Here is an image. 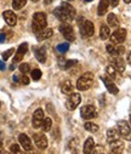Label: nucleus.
<instances>
[{"label":"nucleus","mask_w":131,"mask_h":154,"mask_svg":"<svg viewBox=\"0 0 131 154\" xmlns=\"http://www.w3.org/2000/svg\"><path fill=\"white\" fill-rule=\"evenodd\" d=\"M54 14L61 21H72L75 17V10H74V8L70 4L66 3V2L62 3L61 6H58L57 9H55Z\"/></svg>","instance_id":"nucleus-1"},{"label":"nucleus","mask_w":131,"mask_h":154,"mask_svg":"<svg viewBox=\"0 0 131 154\" xmlns=\"http://www.w3.org/2000/svg\"><path fill=\"white\" fill-rule=\"evenodd\" d=\"M48 26V21H46V15L44 12H36L33 16V23H32V29L35 34H38L39 32H41L42 29H45Z\"/></svg>","instance_id":"nucleus-2"},{"label":"nucleus","mask_w":131,"mask_h":154,"mask_svg":"<svg viewBox=\"0 0 131 154\" xmlns=\"http://www.w3.org/2000/svg\"><path fill=\"white\" fill-rule=\"evenodd\" d=\"M94 84V74L92 73H84L76 82V89L80 91L89 90Z\"/></svg>","instance_id":"nucleus-3"},{"label":"nucleus","mask_w":131,"mask_h":154,"mask_svg":"<svg viewBox=\"0 0 131 154\" xmlns=\"http://www.w3.org/2000/svg\"><path fill=\"white\" fill-rule=\"evenodd\" d=\"M117 128L120 136H123L125 140L131 141V126L126 120H119L117 124Z\"/></svg>","instance_id":"nucleus-4"},{"label":"nucleus","mask_w":131,"mask_h":154,"mask_svg":"<svg viewBox=\"0 0 131 154\" xmlns=\"http://www.w3.org/2000/svg\"><path fill=\"white\" fill-rule=\"evenodd\" d=\"M79 27H80V30H81V34L84 36H92L94 33H95V27H94V23L91 21H86V20H81L80 18V22H79Z\"/></svg>","instance_id":"nucleus-5"},{"label":"nucleus","mask_w":131,"mask_h":154,"mask_svg":"<svg viewBox=\"0 0 131 154\" xmlns=\"http://www.w3.org/2000/svg\"><path fill=\"white\" fill-rule=\"evenodd\" d=\"M126 39V30L120 28V29H117L115 32H113V34L111 35V42L112 44L114 45H119V44H123Z\"/></svg>","instance_id":"nucleus-6"},{"label":"nucleus","mask_w":131,"mask_h":154,"mask_svg":"<svg viewBox=\"0 0 131 154\" xmlns=\"http://www.w3.org/2000/svg\"><path fill=\"white\" fill-rule=\"evenodd\" d=\"M60 30H61V33L64 36L66 40H68V42H74L75 40V34H74V30H73V28H72L70 24L62 23L60 26Z\"/></svg>","instance_id":"nucleus-7"},{"label":"nucleus","mask_w":131,"mask_h":154,"mask_svg":"<svg viewBox=\"0 0 131 154\" xmlns=\"http://www.w3.org/2000/svg\"><path fill=\"white\" fill-rule=\"evenodd\" d=\"M81 102V96L76 92H73L72 95H69L68 100L66 101V107L68 110H74Z\"/></svg>","instance_id":"nucleus-8"},{"label":"nucleus","mask_w":131,"mask_h":154,"mask_svg":"<svg viewBox=\"0 0 131 154\" xmlns=\"http://www.w3.org/2000/svg\"><path fill=\"white\" fill-rule=\"evenodd\" d=\"M80 114H81V117L83 119L87 120V119H92V118H96L97 117V110L94 106H84L80 110Z\"/></svg>","instance_id":"nucleus-9"},{"label":"nucleus","mask_w":131,"mask_h":154,"mask_svg":"<svg viewBox=\"0 0 131 154\" xmlns=\"http://www.w3.org/2000/svg\"><path fill=\"white\" fill-rule=\"evenodd\" d=\"M42 120H44V112L41 108L36 109L33 114V120H32V124H33V128L35 129H39L42 124Z\"/></svg>","instance_id":"nucleus-10"},{"label":"nucleus","mask_w":131,"mask_h":154,"mask_svg":"<svg viewBox=\"0 0 131 154\" xmlns=\"http://www.w3.org/2000/svg\"><path fill=\"white\" fill-rule=\"evenodd\" d=\"M102 82H103V84H104V86H106V89L112 94V95H117L118 92H119V89L117 88V85L113 83V80L109 78V76L107 75V76H102Z\"/></svg>","instance_id":"nucleus-11"},{"label":"nucleus","mask_w":131,"mask_h":154,"mask_svg":"<svg viewBox=\"0 0 131 154\" xmlns=\"http://www.w3.org/2000/svg\"><path fill=\"white\" fill-rule=\"evenodd\" d=\"M106 49H107V52H108L111 56H113V57H119L120 55H123V54L125 52L124 46H117V45H114V44H108V45L106 46Z\"/></svg>","instance_id":"nucleus-12"},{"label":"nucleus","mask_w":131,"mask_h":154,"mask_svg":"<svg viewBox=\"0 0 131 154\" xmlns=\"http://www.w3.org/2000/svg\"><path fill=\"white\" fill-rule=\"evenodd\" d=\"M27 51H28V44H27V43H22V44L18 46L17 51H16V55H15V57H14V63L21 62V60H22L23 56L27 54Z\"/></svg>","instance_id":"nucleus-13"},{"label":"nucleus","mask_w":131,"mask_h":154,"mask_svg":"<svg viewBox=\"0 0 131 154\" xmlns=\"http://www.w3.org/2000/svg\"><path fill=\"white\" fill-rule=\"evenodd\" d=\"M34 142L39 149H45L48 147V138L42 134H35L34 135Z\"/></svg>","instance_id":"nucleus-14"},{"label":"nucleus","mask_w":131,"mask_h":154,"mask_svg":"<svg viewBox=\"0 0 131 154\" xmlns=\"http://www.w3.org/2000/svg\"><path fill=\"white\" fill-rule=\"evenodd\" d=\"M3 17H4L5 22H6L9 26H11V27L16 26V23H17V16L14 14V11H11V10L4 11V12H3Z\"/></svg>","instance_id":"nucleus-15"},{"label":"nucleus","mask_w":131,"mask_h":154,"mask_svg":"<svg viewBox=\"0 0 131 154\" xmlns=\"http://www.w3.org/2000/svg\"><path fill=\"white\" fill-rule=\"evenodd\" d=\"M18 141H20V144L22 146V148H23L24 150H32V149H33V147H32V141H30V138H29L26 134H21V135L18 136Z\"/></svg>","instance_id":"nucleus-16"},{"label":"nucleus","mask_w":131,"mask_h":154,"mask_svg":"<svg viewBox=\"0 0 131 154\" xmlns=\"http://www.w3.org/2000/svg\"><path fill=\"white\" fill-rule=\"evenodd\" d=\"M34 55H35L36 60L40 63H45V61H46V50H45V48H35L34 49Z\"/></svg>","instance_id":"nucleus-17"},{"label":"nucleus","mask_w":131,"mask_h":154,"mask_svg":"<svg viewBox=\"0 0 131 154\" xmlns=\"http://www.w3.org/2000/svg\"><path fill=\"white\" fill-rule=\"evenodd\" d=\"M94 148H95V141H94L92 137H89L85 141V143H84L83 152H84V154H91Z\"/></svg>","instance_id":"nucleus-18"},{"label":"nucleus","mask_w":131,"mask_h":154,"mask_svg":"<svg viewBox=\"0 0 131 154\" xmlns=\"http://www.w3.org/2000/svg\"><path fill=\"white\" fill-rule=\"evenodd\" d=\"M124 149V144L120 140L111 143V154H121Z\"/></svg>","instance_id":"nucleus-19"},{"label":"nucleus","mask_w":131,"mask_h":154,"mask_svg":"<svg viewBox=\"0 0 131 154\" xmlns=\"http://www.w3.org/2000/svg\"><path fill=\"white\" fill-rule=\"evenodd\" d=\"M119 137H120V135H119V132H118L117 129H109L107 131V142L109 144L113 143V142H115V141H118V140H120Z\"/></svg>","instance_id":"nucleus-20"},{"label":"nucleus","mask_w":131,"mask_h":154,"mask_svg":"<svg viewBox=\"0 0 131 154\" xmlns=\"http://www.w3.org/2000/svg\"><path fill=\"white\" fill-rule=\"evenodd\" d=\"M52 34H54V32H52L51 28H45V29H42L41 32H39L36 34V38H38V40L41 42V40H46V39H49V38H51Z\"/></svg>","instance_id":"nucleus-21"},{"label":"nucleus","mask_w":131,"mask_h":154,"mask_svg":"<svg viewBox=\"0 0 131 154\" xmlns=\"http://www.w3.org/2000/svg\"><path fill=\"white\" fill-rule=\"evenodd\" d=\"M61 90L66 95H72L74 92V86H73V84L69 80H66V82H63L61 84Z\"/></svg>","instance_id":"nucleus-22"},{"label":"nucleus","mask_w":131,"mask_h":154,"mask_svg":"<svg viewBox=\"0 0 131 154\" xmlns=\"http://www.w3.org/2000/svg\"><path fill=\"white\" fill-rule=\"evenodd\" d=\"M108 6H109V2H108V0H101L100 4H98V8H97V15L98 16H103L107 12Z\"/></svg>","instance_id":"nucleus-23"},{"label":"nucleus","mask_w":131,"mask_h":154,"mask_svg":"<svg viewBox=\"0 0 131 154\" xmlns=\"http://www.w3.org/2000/svg\"><path fill=\"white\" fill-rule=\"evenodd\" d=\"M113 66L114 68L118 70V72H124L125 70V61L119 56V57H115L114 61H113Z\"/></svg>","instance_id":"nucleus-24"},{"label":"nucleus","mask_w":131,"mask_h":154,"mask_svg":"<svg viewBox=\"0 0 131 154\" xmlns=\"http://www.w3.org/2000/svg\"><path fill=\"white\" fill-rule=\"evenodd\" d=\"M75 63H76L75 60H63V58H60V61H58L60 67L63 68V69H68V68H70L72 66H74Z\"/></svg>","instance_id":"nucleus-25"},{"label":"nucleus","mask_w":131,"mask_h":154,"mask_svg":"<svg viewBox=\"0 0 131 154\" xmlns=\"http://www.w3.org/2000/svg\"><path fill=\"white\" fill-rule=\"evenodd\" d=\"M111 36V30H109V27L108 26H101V29H100V38L102 40H106Z\"/></svg>","instance_id":"nucleus-26"},{"label":"nucleus","mask_w":131,"mask_h":154,"mask_svg":"<svg viewBox=\"0 0 131 154\" xmlns=\"http://www.w3.org/2000/svg\"><path fill=\"white\" fill-rule=\"evenodd\" d=\"M107 22H108V26L112 27V28H117L119 26V21H118V17L114 15V14H109L108 17H107Z\"/></svg>","instance_id":"nucleus-27"},{"label":"nucleus","mask_w":131,"mask_h":154,"mask_svg":"<svg viewBox=\"0 0 131 154\" xmlns=\"http://www.w3.org/2000/svg\"><path fill=\"white\" fill-rule=\"evenodd\" d=\"M51 126H52V120H51V118H44V120H42V124H41V129H42V131H45V132H48V131H50L51 130Z\"/></svg>","instance_id":"nucleus-28"},{"label":"nucleus","mask_w":131,"mask_h":154,"mask_svg":"<svg viewBox=\"0 0 131 154\" xmlns=\"http://www.w3.org/2000/svg\"><path fill=\"white\" fill-rule=\"evenodd\" d=\"M27 4V0H14L12 2V8L15 10H21L22 8H24Z\"/></svg>","instance_id":"nucleus-29"},{"label":"nucleus","mask_w":131,"mask_h":154,"mask_svg":"<svg viewBox=\"0 0 131 154\" xmlns=\"http://www.w3.org/2000/svg\"><path fill=\"white\" fill-rule=\"evenodd\" d=\"M84 128H85L86 131H89V132H97L98 131V125L94 124V123H86Z\"/></svg>","instance_id":"nucleus-30"},{"label":"nucleus","mask_w":131,"mask_h":154,"mask_svg":"<svg viewBox=\"0 0 131 154\" xmlns=\"http://www.w3.org/2000/svg\"><path fill=\"white\" fill-rule=\"evenodd\" d=\"M56 50H57L60 54H66V52L69 50V44H68V43H62V44L57 45Z\"/></svg>","instance_id":"nucleus-31"},{"label":"nucleus","mask_w":131,"mask_h":154,"mask_svg":"<svg viewBox=\"0 0 131 154\" xmlns=\"http://www.w3.org/2000/svg\"><path fill=\"white\" fill-rule=\"evenodd\" d=\"M106 72H107V75L109 76V78H114V76H115V74H117V69L114 68V66H113V64H109V66H107V68H106Z\"/></svg>","instance_id":"nucleus-32"},{"label":"nucleus","mask_w":131,"mask_h":154,"mask_svg":"<svg viewBox=\"0 0 131 154\" xmlns=\"http://www.w3.org/2000/svg\"><path fill=\"white\" fill-rule=\"evenodd\" d=\"M40 78H41V70L38 69V68L33 69L32 70V79L35 80V82H38V80H40Z\"/></svg>","instance_id":"nucleus-33"},{"label":"nucleus","mask_w":131,"mask_h":154,"mask_svg":"<svg viewBox=\"0 0 131 154\" xmlns=\"http://www.w3.org/2000/svg\"><path fill=\"white\" fill-rule=\"evenodd\" d=\"M18 69H20V72H21V73L27 74V73L30 70V67H29V64H28V63H22V64H20Z\"/></svg>","instance_id":"nucleus-34"},{"label":"nucleus","mask_w":131,"mask_h":154,"mask_svg":"<svg viewBox=\"0 0 131 154\" xmlns=\"http://www.w3.org/2000/svg\"><path fill=\"white\" fill-rule=\"evenodd\" d=\"M14 52H15V49H9L8 51L3 52V60H4V61L9 60V58H10V56H11V55H12Z\"/></svg>","instance_id":"nucleus-35"},{"label":"nucleus","mask_w":131,"mask_h":154,"mask_svg":"<svg viewBox=\"0 0 131 154\" xmlns=\"http://www.w3.org/2000/svg\"><path fill=\"white\" fill-rule=\"evenodd\" d=\"M92 153L94 154H104V148L102 146H95Z\"/></svg>","instance_id":"nucleus-36"},{"label":"nucleus","mask_w":131,"mask_h":154,"mask_svg":"<svg viewBox=\"0 0 131 154\" xmlns=\"http://www.w3.org/2000/svg\"><path fill=\"white\" fill-rule=\"evenodd\" d=\"M10 152L12 153V154H18L20 153V146L18 144H11V147H10Z\"/></svg>","instance_id":"nucleus-37"},{"label":"nucleus","mask_w":131,"mask_h":154,"mask_svg":"<svg viewBox=\"0 0 131 154\" xmlns=\"http://www.w3.org/2000/svg\"><path fill=\"white\" fill-rule=\"evenodd\" d=\"M21 83H22L23 85H28V84H29V78H28L27 75H23L22 78H21Z\"/></svg>","instance_id":"nucleus-38"},{"label":"nucleus","mask_w":131,"mask_h":154,"mask_svg":"<svg viewBox=\"0 0 131 154\" xmlns=\"http://www.w3.org/2000/svg\"><path fill=\"white\" fill-rule=\"evenodd\" d=\"M108 2H109V5L112 8H117L118 4H119V0H108Z\"/></svg>","instance_id":"nucleus-39"},{"label":"nucleus","mask_w":131,"mask_h":154,"mask_svg":"<svg viewBox=\"0 0 131 154\" xmlns=\"http://www.w3.org/2000/svg\"><path fill=\"white\" fill-rule=\"evenodd\" d=\"M6 40V35L4 33H0V43H4Z\"/></svg>","instance_id":"nucleus-40"},{"label":"nucleus","mask_w":131,"mask_h":154,"mask_svg":"<svg viewBox=\"0 0 131 154\" xmlns=\"http://www.w3.org/2000/svg\"><path fill=\"white\" fill-rule=\"evenodd\" d=\"M14 82H16V83L21 82V78H20V75H17V74H15V75H14Z\"/></svg>","instance_id":"nucleus-41"},{"label":"nucleus","mask_w":131,"mask_h":154,"mask_svg":"<svg viewBox=\"0 0 131 154\" xmlns=\"http://www.w3.org/2000/svg\"><path fill=\"white\" fill-rule=\"evenodd\" d=\"M6 68V66H5V63L2 61V60H0V69H2V70H4Z\"/></svg>","instance_id":"nucleus-42"},{"label":"nucleus","mask_w":131,"mask_h":154,"mask_svg":"<svg viewBox=\"0 0 131 154\" xmlns=\"http://www.w3.org/2000/svg\"><path fill=\"white\" fill-rule=\"evenodd\" d=\"M23 154H39V153H36V152H34V150L32 149V150H26Z\"/></svg>","instance_id":"nucleus-43"},{"label":"nucleus","mask_w":131,"mask_h":154,"mask_svg":"<svg viewBox=\"0 0 131 154\" xmlns=\"http://www.w3.org/2000/svg\"><path fill=\"white\" fill-rule=\"evenodd\" d=\"M0 154H4V147H3V142H0Z\"/></svg>","instance_id":"nucleus-44"},{"label":"nucleus","mask_w":131,"mask_h":154,"mask_svg":"<svg viewBox=\"0 0 131 154\" xmlns=\"http://www.w3.org/2000/svg\"><path fill=\"white\" fill-rule=\"evenodd\" d=\"M127 62H129V63L131 64V52L129 54V57H127Z\"/></svg>","instance_id":"nucleus-45"},{"label":"nucleus","mask_w":131,"mask_h":154,"mask_svg":"<svg viewBox=\"0 0 131 154\" xmlns=\"http://www.w3.org/2000/svg\"><path fill=\"white\" fill-rule=\"evenodd\" d=\"M44 3H45L46 5H49V4H51V3H52V0H45V2H44Z\"/></svg>","instance_id":"nucleus-46"},{"label":"nucleus","mask_w":131,"mask_h":154,"mask_svg":"<svg viewBox=\"0 0 131 154\" xmlns=\"http://www.w3.org/2000/svg\"><path fill=\"white\" fill-rule=\"evenodd\" d=\"M124 2H125L126 4H130V3H131V0H124Z\"/></svg>","instance_id":"nucleus-47"},{"label":"nucleus","mask_w":131,"mask_h":154,"mask_svg":"<svg viewBox=\"0 0 131 154\" xmlns=\"http://www.w3.org/2000/svg\"><path fill=\"white\" fill-rule=\"evenodd\" d=\"M85 3H89V2H92V0H84Z\"/></svg>","instance_id":"nucleus-48"},{"label":"nucleus","mask_w":131,"mask_h":154,"mask_svg":"<svg viewBox=\"0 0 131 154\" xmlns=\"http://www.w3.org/2000/svg\"><path fill=\"white\" fill-rule=\"evenodd\" d=\"M130 125H131V114H130Z\"/></svg>","instance_id":"nucleus-49"},{"label":"nucleus","mask_w":131,"mask_h":154,"mask_svg":"<svg viewBox=\"0 0 131 154\" xmlns=\"http://www.w3.org/2000/svg\"><path fill=\"white\" fill-rule=\"evenodd\" d=\"M4 154H12V153H4Z\"/></svg>","instance_id":"nucleus-50"},{"label":"nucleus","mask_w":131,"mask_h":154,"mask_svg":"<svg viewBox=\"0 0 131 154\" xmlns=\"http://www.w3.org/2000/svg\"><path fill=\"white\" fill-rule=\"evenodd\" d=\"M68 2H73V0H68Z\"/></svg>","instance_id":"nucleus-51"},{"label":"nucleus","mask_w":131,"mask_h":154,"mask_svg":"<svg viewBox=\"0 0 131 154\" xmlns=\"http://www.w3.org/2000/svg\"><path fill=\"white\" fill-rule=\"evenodd\" d=\"M0 106H2V102H0Z\"/></svg>","instance_id":"nucleus-52"},{"label":"nucleus","mask_w":131,"mask_h":154,"mask_svg":"<svg viewBox=\"0 0 131 154\" xmlns=\"http://www.w3.org/2000/svg\"><path fill=\"white\" fill-rule=\"evenodd\" d=\"M0 135H2V132H0Z\"/></svg>","instance_id":"nucleus-53"}]
</instances>
